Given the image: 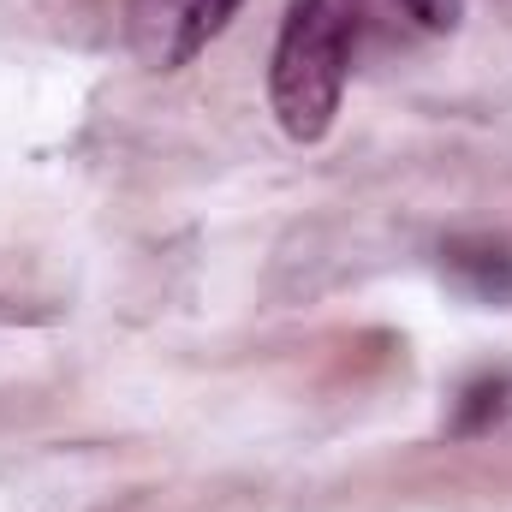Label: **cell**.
<instances>
[{
  "instance_id": "cell-2",
  "label": "cell",
  "mask_w": 512,
  "mask_h": 512,
  "mask_svg": "<svg viewBox=\"0 0 512 512\" xmlns=\"http://www.w3.org/2000/svg\"><path fill=\"white\" fill-rule=\"evenodd\" d=\"M233 12L239 0H131V48L143 66L179 72L227 30Z\"/></svg>"
},
{
  "instance_id": "cell-4",
  "label": "cell",
  "mask_w": 512,
  "mask_h": 512,
  "mask_svg": "<svg viewBox=\"0 0 512 512\" xmlns=\"http://www.w3.org/2000/svg\"><path fill=\"white\" fill-rule=\"evenodd\" d=\"M507 411H512V376H477V382L459 393L453 429H459V435H483V429H495Z\"/></svg>"
},
{
  "instance_id": "cell-3",
  "label": "cell",
  "mask_w": 512,
  "mask_h": 512,
  "mask_svg": "<svg viewBox=\"0 0 512 512\" xmlns=\"http://www.w3.org/2000/svg\"><path fill=\"white\" fill-rule=\"evenodd\" d=\"M447 280L477 304H512V239H453L441 251Z\"/></svg>"
},
{
  "instance_id": "cell-5",
  "label": "cell",
  "mask_w": 512,
  "mask_h": 512,
  "mask_svg": "<svg viewBox=\"0 0 512 512\" xmlns=\"http://www.w3.org/2000/svg\"><path fill=\"white\" fill-rule=\"evenodd\" d=\"M417 24H429V30H453L459 18H465V0H399Z\"/></svg>"
},
{
  "instance_id": "cell-1",
  "label": "cell",
  "mask_w": 512,
  "mask_h": 512,
  "mask_svg": "<svg viewBox=\"0 0 512 512\" xmlns=\"http://www.w3.org/2000/svg\"><path fill=\"white\" fill-rule=\"evenodd\" d=\"M352 36H358V0H292L268 66V96L286 137L298 143L328 137L352 72Z\"/></svg>"
}]
</instances>
